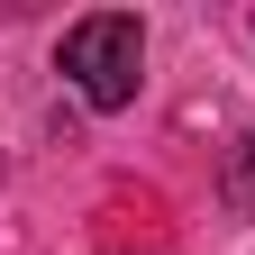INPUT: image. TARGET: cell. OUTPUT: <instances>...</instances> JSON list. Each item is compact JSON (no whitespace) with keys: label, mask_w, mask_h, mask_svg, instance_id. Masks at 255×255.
Here are the masks:
<instances>
[{"label":"cell","mask_w":255,"mask_h":255,"mask_svg":"<svg viewBox=\"0 0 255 255\" xmlns=\"http://www.w3.org/2000/svg\"><path fill=\"white\" fill-rule=\"evenodd\" d=\"M228 201H237V210H255V137L237 146V164H228Z\"/></svg>","instance_id":"cell-2"},{"label":"cell","mask_w":255,"mask_h":255,"mask_svg":"<svg viewBox=\"0 0 255 255\" xmlns=\"http://www.w3.org/2000/svg\"><path fill=\"white\" fill-rule=\"evenodd\" d=\"M55 64H64V82H73L91 110H128L137 82H146V27L128 9H91L82 27H64V55Z\"/></svg>","instance_id":"cell-1"}]
</instances>
